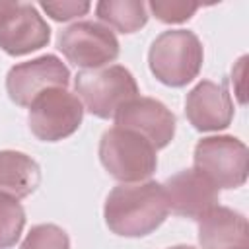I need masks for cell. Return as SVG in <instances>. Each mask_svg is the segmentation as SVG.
Wrapping results in <instances>:
<instances>
[{
	"label": "cell",
	"instance_id": "obj_8",
	"mask_svg": "<svg viewBox=\"0 0 249 249\" xmlns=\"http://www.w3.org/2000/svg\"><path fill=\"white\" fill-rule=\"evenodd\" d=\"M70 82L68 66L54 54H43L10 68L6 76V91L19 107H29L31 101L51 88H66Z\"/></svg>",
	"mask_w": 249,
	"mask_h": 249
},
{
	"label": "cell",
	"instance_id": "obj_13",
	"mask_svg": "<svg viewBox=\"0 0 249 249\" xmlns=\"http://www.w3.org/2000/svg\"><path fill=\"white\" fill-rule=\"evenodd\" d=\"M198 243L202 249L249 247V228L243 214L216 204L198 218Z\"/></svg>",
	"mask_w": 249,
	"mask_h": 249
},
{
	"label": "cell",
	"instance_id": "obj_7",
	"mask_svg": "<svg viewBox=\"0 0 249 249\" xmlns=\"http://www.w3.org/2000/svg\"><path fill=\"white\" fill-rule=\"evenodd\" d=\"M56 45L68 62L84 70L103 68L119 56L115 33L97 21H76L68 25L58 33Z\"/></svg>",
	"mask_w": 249,
	"mask_h": 249
},
{
	"label": "cell",
	"instance_id": "obj_17",
	"mask_svg": "<svg viewBox=\"0 0 249 249\" xmlns=\"http://www.w3.org/2000/svg\"><path fill=\"white\" fill-rule=\"evenodd\" d=\"M19 249H70L68 233L54 224H39L29 230Z\"/></svg>",
	"mask_w": 249,
	"mask_h": 249
},
{
	"label": "cell",
	"instance_id": "obj_6",
	"mask_svg": "<svg viewBox=\"0 0 249 249\" xmlns=\"http://www.w3.org/2000/svg\"><path fill=\"white\" fill-rule=\"evenodd\" d=\"M84 119V105L66 88H51L39 93L27 113L31 132L43 142H58L78 130Z\"/></svg>",
	"mask_w": 249,
	"mask_h": 249
},
{
	"label": "cell",
	"instance_id": "obj_19",
	"mask_svg": "<svg viewBox=\"0 0 249 249\" xmlns=\"http://www.w3.org/2000/svg\"><path fill=\"white\" fill-rule=\"evenodd\" d=\"M41 8L54 19V21H70L74 18L86 16L91 8L89 2H41Z\"/></svg>",
	"mask_w": 249,
	"mask_h": 249
},
{
	"label": "cell",
	"instance_id": "obj_15",
	"mask_svg": "<svg viewBox=\"0 0 249 249\" xmlns=\"http://www.w3.org/2000/svg\"><path fill=\"white\" fill-rule=\"evenodd\" d=\"M97 18L121 33H134L148 21L146 4L140 0H103L95 6Z\"/></svg>",
	"mask_w": 249,
	"mask_h": 249
},
{
	"label": "cell",
	"instance_id": "obj_5",
	"mask_svg": "<svg viewBox=\"0 0 249 249\" xmlns=\"http://www.w3.org/2000/svg\"><path fill=\"white\" fill-rule=\"evenodd\" d=\"M195 169L216 189H237L247 181L249 152L235 136H206L195 146Z\"/></svg>",
	"mask_w": 249,
	"mask_h": 249
},
{
	"label": "cell",
	"instance_id": "obj_12",
	"mask_svg": "<svg viewBox=\"0 0 249 249\" xmlns=\"http://www.w3.org/2000/svg\"><path fill=\"white\" fill-rule=\"evenodd\" d=\"M51 27L33 4L18 8L0 21V49L12 56H21L49 45Z\"/></svg>",
	"mask_w": 249,
	"mask_h": 249
},
{
	"label": "cell",
	"instance_id": "obj_22",
	"mask_svg": "<svg viewBox=\"0 0 249 249\" xmlns=\"http://www.w3.org/2000/svg\"><path fill=\"white\" fill-rule=\"evenodd\" d=\"M239 249H249V247H239Z\"/></svg>",
	"mask_w": 249,
	"mask_h": 249
},
{
	"label": "cell",
	"instance_id": "obj_18",
	"mask_svg": "<svg viewBox=\"0 0 249 249\" xmlns=\"http://www.w3.org/2000/svg\"><path fill=\"white\" fill-rule=\"evenodd\" d=\"M148 8L156 16V19L163 23H183L195 16L198 4L183 0H152Z\"/></svg>",
	"mask_w": 249,
	"mask_h": 249
},
{
	"label": "cell",
	"instance_id": "obj_10",
	"mask_svg": "<svg viewBox=\"0 0 249 249\" xmlns=\"http://www.w3.org/2000/svg\"><path fill=\"white\" fill-rule=\"evenodd\" d=\"M185 115L200 132L228 128L233 119V103L226 84H214L210 80L198 82L187 93Z\"/></svg>",
	"mask_w": 249,
	"mask_h": 249
},
{
	"label": "cell",
	"instance_id": "obj_2",
	"mask_svg": "<svg viewBox=\"0 0 249 249\" xmlns=\"http://www.w3.org/2000/svg\"><path fill=\"white\" fill-rule=\"evenodd\" d=\"M204 60L202 43L193 31L169 29L160 33L148 53V64L158 82L169 88H183L193 82Z\"/></svg>",
	"mask_w": 249,
	"mask_h": 249
},
{
	"label": "cell",
	"instance_id": "obj_3",
	"mask_svg": "<svg viewBox=\"0 0 249 249\" xmlns=\"http://www.w3.org/2000/svg\"><path fill=\"white\" fill-rule=\"evenodd\" d=\"M156 148L138 132L113 126L99 140V160L121 183H142L158 167Z\"/></svg>",
	"mask_w": 249,
	"mask_h": 249
},
{
	"label": "cell",
	"instance_id": "obj_11",
	"mask_svg": "<svg viewBox=\"0 0 249 249\" xmlns=\"http://www.w3.org/2000/svg\"><path fill=\"white\" fill-rule=\"evenodd\" d=\"M167 206L173 214L198 220L218 204V189L196 169H185L163 183Z\"/></svg>",
	"mask_w": 249,
	"mask_h": 249
},
{
	"label": "cell",
	"instance_id": "obj_9",
	"mask_svg": "<svg viewBox=\"0 0 249 249\" xmlns=\"http://www.w3.org/2000/svg\"><path fill=\"white\" fill-rule=\"evenodd\" d=\"M175 115L154 97H134L115 113V126L138 132L156 150L165 148L175 136Z\"/></svg>",
	"mask_w": 249,
	"mask_h": 249
},
{
	"label": "cell",
	"instance_id": "obj_21",
	"mask_svg": "<svg viewBox=\"0 0 249 249\" xmlns=\"http://www.w3.org/2000/svg\"><path fill=\"white\" fill-rule=\"evenodd\" d=\"M167 249H195L191 245H173V247H167Z\"/></svg>",
	"mask_w": 249,
	"mask_h": 249
},
{
	"label": "cell",
	"instance_id": "obj_4",
	"mask_svg": "<svg viewBox=\"0 0 249 249\" xmlns=\"http://www.w3.org/2000/svg\"><path fill=\"white\" fill-rule=\"evenodd\" d=\"M74 88L86 109L99 119L115 117L124 103L138 97V84L134 76L121 64L82 70L76 74Z\"/></svg>",
	"mask_w": 249,
	"mask_h": 249
},
{
	"label": "cell",
	"instance_id": "obj_1",
	"mask_svg": "<svg viewBox=\"0 0 249 249\" xmlns=\"http://www.w3.org/2000/svg\"><path fill=\"white\" fill-rule=\"evenodd\" d=\"M169 214L161 183H121L105 198L107 228L123 237H144L158 230Z\"/></svg>",
	"mask_w": 249,
	"mask_h": 249
},
{
	"label": "cell",
	"instance_id": "obj_20",
	"mask_svg": "<svg viewBox=\"0 0 249 249\" xmlns=\"http://www.w3.org/2000/svg\"><path fill=\"white\" fill-rule=\"evenodd\" d=\"M16 8H18V2H4V0H0V21H2L6 16H10Z\"/></svg>",
	"mask_w": 249,
	"mask_h": 249
},
{
	"label": "cell",
	"instance_id": "obj_14",
	"mask_svg": "<svg viewBox=\"0 0 249 249\" xmlns=\"http://www.w3.org/2000/svg\"><path fill=\"white\" fill-rule=\"evenodd\" d=\"M41 183V169L33 158L16 150H0V193L14 198L29 196Z\"/></svg>",
	"mask_w": 249,
	"mask_h": 249
},
{
	"label": "cell",
	"instance_id": "obj_16",
	"mask_svg": "<svg viewBox=\"0 0 249 249\" xmlns=\"http://www.w3.org/2000/svg\"><path fill=\"white\" fill-rule=\"evenodd\" d=\"M25 226V210L18 198L0 193V249H10L18 243Z\"/></svg>",
	"mask_w": 249,
	"mask_h": 249
}]
</instances>
